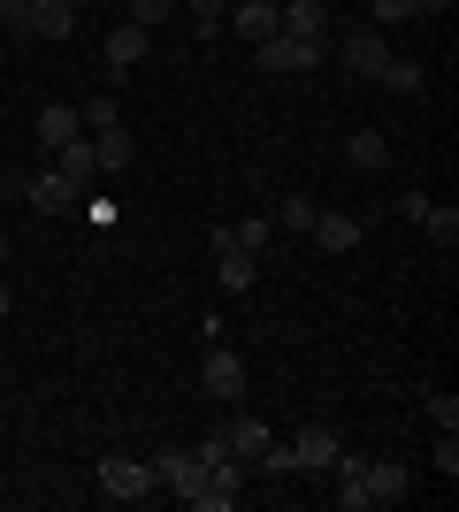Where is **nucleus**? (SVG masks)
<instances>
[{"label": "nucleus", "mask_w": 459, "mask_h": 512, "mask_svg": "<svg viewBox=\"0 0 459 512\" xmlns=\"http://www.w3.org/2000/svg\"><path fill=\"white\" fill-rule=\"evenodd\" d=\"M222 444H230V459H245V467L261 474V451L276 444V428L253 421V413H230V421H222Z\"/></svg>", "instance_id": "8"}, {"label": "nucleus", "mask_w": 459, "mask_h": 512, "mask_svg": "<svg viewBox=\"0 0 459 512\" xmlns=\"http://www.w3.org/2000/svg\"><path fill=\"white\" fill-rule=\"evenodd\" d=\"M184 8H192V16H199V39H207V31H222V16H230L238 0H184Z\"/></svg>", "instance_id": "28"}, {"label": "nucleus", "mask_w": 459, "mask_h": 512, "mask_svg": "<svg viewBox=\"0 0 459 512\" xmlns=\"http://www.w3.org/2000/svg\"><path fill=\"white\" fill-rule=\"evenodd\" d=\"M329 482H337V512H368V482H360V474H329Z\"/></svg>", "instance_id": "25"}, {"label": "nucleus", "mask_w": 459, "mask_h": 512, "mask_svg": "<svg viewBox=\"0 0 459 512\" xmlns=\"http://www.w3.org/2000/svg\"><path fill=\"white\" fill-rule=\"evenodd\" d=\"M0 268H8V230H0Z\"/></svg>", "instance_id": "35"}, {"label": "nucleus", "mask_w": 459, "mask_h": 512, "mask_svg": "<svg viewBox=\"0 0 459 512\" xmlns=\"http://www.w3.org/2000/svg\"><path fill=\"white\" fill-rule=\"evenodd\" d=\"M429 421H437V428H459V398H452V390H437V398H429Z\"/></svg>", "instance_id": "31"}, {"label": "nucleus", "mask_w": 459, "mask_h": 512, "mask_svg": "<svg viewBox=\"0 0 459 512\" xmlns=\"http://www.w3.org/2000/svg\"><path fill=\"white\" fill-rule=\"evenodd\" d=\"M153 482H161L169 497H184V505H192V490L207 482V467H199L192 444H161V451H153Z\"/></svg>", "instance_id": "4"}, {"label": "nucleus", "mask_w": 459, "mask_h": 512, "mask_svg": "<svg viewBox=\"0 0 459 512\" xmlns=\"http://www.w3.org/2000/svg\"><path fill=\"white\" fill-rule=\"evenodd\" d=\"M345 169L383 176V169H391V138H383V130H352V138H345Z\"/></svg>", "instance_id": "13"}, {"label": "nucleus", "mask_w": 459, "mask_h": 512, "mask_svg": "<svg viewBox=\"0 0 459 512\" xmlns=\"http://www.w3.org/2000/svg\"><path fill=\"white\" fill-rule=\"evenodd\" d=\"M337 62L352 69V77H383V69H391V46H383V31H345V39H337Z\"/></svg>", "instance_id": "7"}, {"label": "nucleus", "mask_w": 459, "mask_h": 512, "mask_svg": "<svg viewBox=\"0 0 459 512\" xmlns=\"http://www.w3.org/2000/svg\"><path fill=\"white\" fill-rule=\"evenodd\" d=\"M176 8H184V0H131V23H138V31H153V23H169Z\"/></svg>", "instance_id": "26"}, {"label": "nucleus", "mask_w": 459, "mask_h": 512, "mask_svg": "<svg viewBox=\"0 0 459 512\" xmlns=\"http://www.w3.org/2000/svg\"><path fill=\"white\" fill-rule=\"evenodd\" d=\"M245 482H253V467H245V459H215V467H207V482L192 490V512H230V505L245 497Z\"/></svg>", "instance_id": "2"}, {"label": "nucleus", "mask_w": 459, "mask_h": 512, "mask_svg": "<svg viewBox=\"0 0 459 512\" xmlns=\"http://www.w3.org/2000/svg\"><path fill=\"white\" fill-rule=\"evenodd\" d=\"M192 451H199V467H215V459H230V444H222V428H207V436H199Z\"/></svg>", "instance_id": "32"}, {"label": "nucleus", "mask_w": 459, "mask_h": 512, "mask_svg": "<svg viewBox=\"0 0 459 512\" xmlns=\"http://www.w3.org/2000/svg\"><path fill=\"white\" fill-rule=\"evenodd\" d=\"M375 85H383V92H421V85H429V69H421V62H398V54H391V69H383Z\"/></svg>", "instance_id": "23"}, {"label": "nucleus", "mask_w": 459, "mask_h": 512, "mask_svg": "<svg viewBox=\"0 0 459 512\" xmlns=\"http://www.w3.org/2000/svg\"><path fill=\"white\" fill-rule=\"evenodd\" d=\"M77 8H85V0H77Z\"/></svg>", "instance_id": "36"}, {"label": "nucleus", "mask_w": 459, "mask_h": 512, "mask_svg": "<svg viewBox=\"0 0 459 512\" xmlns=\"http://www.w3.org/2000/svg\"><path fill=\"white\" fill-rule=\"evenodd\" d=\"M222 23H230L245 46H261V39H276V0H238V8H230Z\"/></svg>", "instance_id": "14"}, {"label": "nucleus", "mask_w": 459, "mask_h": 512, "mask_svg": "<svg viewBox=\"0 0 459 512\" xmlns=\"http://www.w3.org/2000/svg\"><path fill=\"white\" fill-rule=\"evenodd\" d=\"M138 62H146V31H138V23H115V31H108V69H115V77H131Z\"/></svg>", "instance_id": "19"}, {"label": "nucleus", "mask_w": 459, "mask_h": 512, "mask_svg": "<svg viewBox=\"0 0 459 512\" xmlns=\"http://www.w3.org/2000/svg\"><path fill=\"white\" fill-rule=\"evenodd\" d=\"M230 237H238L245 253H261V245H276V222H268V214H245V222H230Z\"/></svg>", "instance_id": "24"}, {"label": "nucleus", "mask_w": 459, "mask_h": 512, "mask_svg": "<svg viewBox=\"0 0 459 512\" xmlns=\"http://www.w3.org/2000/svg\"><path fill=\"white\" fill-rule=\"evenodd\" d=\"M375 8V23H406V16H421V0H368Z\"/></svg>", "instance_id": "30"}, {"label": "nucleus", "mask_w": 459, "mask_h": 512, "mask_svg": "<svg viewBox=\"0 0 459 512\" xmlns=\"http://www.w3.org/2000/svg\"><path fill=\"white\" fill-rule=\"evenodd\" d=\"M92 482H100V497H108V505H146V497L161 490V482H153V459H131V451H108Z\"/></svg>", "instance_id": "1"}, {"label": "nucleus", "mask_w": 459, "mask_h": 512, "mask_svg": "<svg viewBox=\"0 0 459 512\" xmlns=\"http://www.w3.org/2000/svg\"><path fill=\"white\" fill-rule=\"evenodd\" d=\"M16 184H23V199H31L39 214H54V222H62V214H77V199H85V192H77V184H69L62 169H23Z\"/></svg>", "instance_id": "5"}, {"label": "nucleus", "mask_w": 459, "mask_h": 512, "mask_svg": "<svg viewBox=\"0 0 459 512\" xmlns=\"http://www.w3.org/2000/svg\"><path fill=\"white\" fill-rule=\"evenodd\" d=\"M306 237H314V245H322V253H352V245H360V237H368V222H360V214H337V207H314V230H306Z\"/></svg>", "instance_id": "12"}, {"label": "nucleus", "mask_w": 459, "mask_h": 512, "mask_svg": "<svg viewBox=\"0 0 459 512\" xmlns=\"http://www.w3.org/2000/svg\"><path fill=\"white\" fill-rule=\"evenodd\" d=\"M207 245H215V283H222V291H230V299H238V291H253V276H261V253H245L238 237H230V222H222Z\"/></svg>", "instance_id": "3"}, {"label": "nucleus", "mask_w": 459, "mask_h": 512, "mask_svg": "<svg viewBox=\"0 0 459 512\" xmlns=\"http://www.w3.org/2000/svg\"><path fill=\"white\" fill-rule=\"evenodd\" d=\"M69 138H85L77 107H69V100H46V107H39V146L54 153V146H69Z\"/></svg>", "instance_id": "17"}, {"label": "nucleus", "mask_w": 459, "mask_h": 512, "mask_svg": "<svg viewBox=\"0 0 459 512\" xmlns=\"http://www.w3.org/2000/svg\"><path fill=\"white\" fill-rule=\"evenodd\" d=\"M92 153H100V176H123V169L138 161V146H131V130H123V123L92 130Z\"/></svg>", "instance_id": "16"}, {"label": "nucleus", "mask_w": 459, "mask_h": 512, "mask_svg": "<svg viewBox=\"0 0 459 512\" xmlns=\"http://www.w3.org/2000/svg\"><path fill=\"white\" fill-rule=\"evenodd\" d=\"M0 31H8V39H31V0H0Z\"/></svg>", "instance_id": "27"}, {"label": "nucleus", "mask_w": 459, "mask_h": 512, "mask_svg": "<svg viewBox=\"0 0 459 512\" xmlns=\"http://www.w3.org/2000/svg\"><path fill=\"white\" fill-rule=\"evenodd\" d=\"M421 230H429V245H459V207H452V199H444V207L429 199V214H421Z\"/></svg>", "instance_id": "21"}, {"label": "nucleus", "mask_w": 459, "mask_h": 512, "mask_svg": "<svg viewBox=\"0 0 459 512\" xmlns=\"http://www.w3.org/2000/svg\"><path fill=\"white\" fill-rule=\"evenodd\" d=\"M421 8H437V16H444V8H452V0H421Z\"/></svg>", "instance_id": "33"}, {"label": "nucleus", "mask_w": 459, "mask_h": 512, "mask_svg": "<svg viewBox=\"0 0 459 512\" xmlns=\"http://www.w3.org/2000/svg\"><path fill=\"white\" fill-rule=\"evenodd\" d=\"M54 169H62L69 184H77V192H85L92 176H100V153H92V138H69V146H54Z\"/></svg>", "instance_id": "20"}, {"label": "nucleus", "mask_w": 459, "mask_h": 512, "mask_svg": "<svg viewBox=\"0 0 459 512\" xmlns=\"http://www.w3.org/2000/svg\"><path fill=\"white\" fill-rule=\"evenodd\" d=\"M253 62H261V69H284V77H291V69H314V62H322V46H314V39H291V31H276V39L253 46Z\"/></svg>", "instance_id": "10"}, {"label": "nucleus", "mask_w": 459, "mask_h": 512, "mask_svg": "<svg viewBox=\"0 0 459 512\" xmlns=\"http://www.w3.org/2000/svg\"><path fill=\"white\" fill-rule=\"evenodd\" d=\"M8 306H16V299H8V283H0V314H8Z\"/></svg>", "instance_id": "34"}, {"label": "nucleus", "mask_w": 459, "mask_h": 512, "mask_svg": "<svg viewBox=\"0 0 459 512\" xmlns=\"http://www.w3.org/2000/svg\"><path fill=\"white\" fill-rule=\"evenodd\" d=\"M199 390H207V398H222V406H238V398H245V360L230 352V344H215V352L199 360Z\"/></svg>", "instance_id": "6"}, {"label": "nucleus", "mask_w": 459, "mask_h": 512, "mask_svg": "<svg viewBox=\"0 0 459 512\" xmlns=\"http://www.w3.org/2000/svg\"><path fill=\"white\" fill-rule=\"evenodd\" d=\"M276 31L329 46V8H322V0H276Z\"/></svg>", "instance_id": "11"}, {"label": "nucleus", "mask_w": 459, "mask_h": 512, "mask_svg": "<svg viewBox=\"0 0 459 512\" xmlns=\"http://www.w3.org/2000/svg\"><path fill=\"white\" fill-rule=\"evenodd\" d=\"M291 459H299V474H329L337 436H329V428H299V436H291Z\"/></svg>", "instance_id": "18"}, {"label": "nucleus", "mask_w": 459, "mask_h": 512, "mask_svg": "<svg viewBox=\"0 0 459 512\" xmlns=\"http://www.w3.org/2000/svg\"><path fill=\"white\" fill-rule=\"evenodd\" d=\"M437 467H444V482L459 474V428H437Z\"/></svg>", "instance_id": "29"}, {"label": "nucleus", "mask_w": 459, "mask_h": 512, "mask_svg": "<svg viewBox=\"0 0 459 512\" xmlns=\"http://www.w3.org/2000/svg\"><path fill=\"white\" fill-rule=\"evenodd\" d=\"M77 31V0H31V39H69Z\"/></svg>", "instance_id": "15"}, {"label": "nucleus", "mask_w": 459, "mask_h": 512, "mask_svg": "<svg viewBox=\"0 0 459 512\" xmlns=\"http://www.w3.org/2000/svg\"><path fill=\"white\" fill-rule=\"evenodd\" d=\"M360 482H368V505H406V497H414V467H406V459H368Z\"/></svg>", "instance_id": "9"}, {"label": "nucleus", "mask_w": 459, "mask_h": 512, "mask_svg": "<svg viewBox=\"0 0 459 512\" xmlns=\"http://www.w3.org/2000/svg\"><path fill=\"white\" fill-rule=\"evenodd\" d=\"M268 222H276V230H291V237H306V230H314V199H299V192H291L284 207L268 214Z\"/></svg>", "instance_id": "22"}]
</instances>
